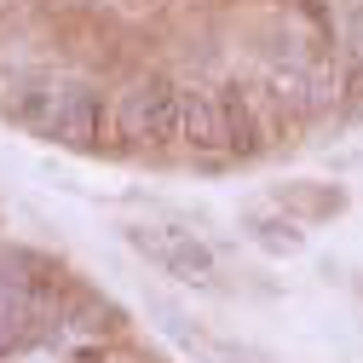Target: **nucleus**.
Here are the masks:
<instances>
[{"label": "nucleus", "mask_w": 363, "mask_h": 363, "mask_svg": "<svg viewBox=\"0 0 363 363\" xmlns=\"http://www.w3.org/2000/svg\"><path fill=\"white\" fill-rule=\"evenodd\" d=\"M29 121L40 139H52L64 150H99L104 145V93L86 81H64L52 93H40Z\"/></svg>", "instance_id": "f257e3e1"}, {"label": "nucleus", "mask_w": 363, "mask_h": 363, "mask_svg": "<svg viewBox=\"0 0 363 363\" xmlns=\"http://www.w3.org/2000/svg\"><path fill=\"white\" fill-rule=\"evenodd\" d=\"M127 248H139L156 271H167V277H179V283H196V289H208L219 277L213 248L196 231H185V225H150V219H139V225H127Z\"/></svg>", "instance_id": "f03ea898"}, {"label": "nucleus", "mask_w": 363, "mask_h": 363, "mask_svg": "<svg viewBox=\"0 0 363 363\" xmlns=\"http://www.w3.org/2000/svg\"><path fill=\"white\" fill-rule=\"evenodd\" d=\"M116 133L133 150H156L173 139V81L145 69L116 93Z\"/></svg>", "instance_id": "7ed1b4c3"}, {"label": "nucleus", "mask_w": 363, "mask_h": 363, "mask_svg": "<svg viewBox=\"0 0 363 363\" xmlns=\"http://www.w3.org/2000/svg\"><path fill=\"white\" fill-rule=\"evenodd\" d=\"M173 139L185 150H196V156H225V150H231V127H225L219 86L173 81Z\"/></svg>", "instance_id": "20e7f679"}, {"label": "nucleus", "mask_w": 363, "mask_h": 363, "mask_svg": "<svg viewBox=\"0 0 363 363\" xmlns=\"http://www.w3.org/2000/svg\"><path fill=\"white\" fill-rule=\"evenodd\" d=\"M248 237L265 248V254H300L306 248V231H300V219L283 213V208H265V213H248Z\"/></svg>", "instance_id": "39448f33"}, {"label": "nucleus", "mask_w": 363, "mask_h": 363, "mask_svg": "<svg viewBox=\"0 0 363 363\" xmlns=\"http://www.w3.org/2000/svg\"><path fill=\"white\" fill-rule=\"evenodd\" d=\"M219 99H225V127H231V150L237 156H254L265 145V127L254 116V99L242 93V86H219Z\"/></svg>", "instance_id": "423d86ee"}, {"label": "nucleus", "mask_w": 363, "mask_h": 363, "mask_svg": "<svg viewBox=\"0 0 363 363\" xmlns=\"http://www.w3.org/2000/svg\"><path fill=\"white\" fill-rule=\"evenodd\" d=\"M340 93H346V99H340V110H346L352 121H363V58H357V64L346 69V81H340Z\"/></svg>", "instance_id": "0eeeda50"}]
</instances>
